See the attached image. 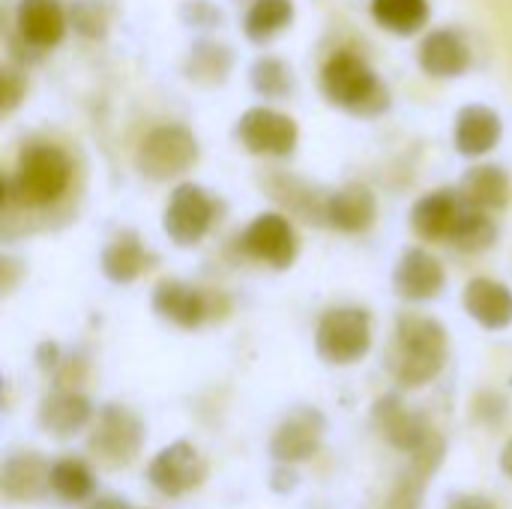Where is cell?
Masks as SVG:
<instances>
[{
	"mask_svg": "<svg viewBox=\"0 0 512 509\" xmlns=\"http://www.w3.org/2000/svg\"><path fill=\"white\" fill-rule=\"evenodd\" d=\"M237 135L258 156H288L297 147V123L273 108H249L240 117Z\"/></svg>",
	"mask_w": 512,
	"mask_h": 509,
	"instance_id": "cell-10",
	"label": "cell"
},
{
	"mask_svg": "<svg viewBox=\"0 0 512 509\" xmlns=\"http://www.w3.org/2000/svg\"><path fill=\"white\" fill-rule=\"evenodd\" d=\"M420 66L435 78H453L471 66V51L459 33L435 30L420 45Z\"/></svg>",
	"mask_w": 512,
	"mask_h": 509,
	"instance_id": "cell-20",
	"label": "cell"
},
{
	"mask_svg": "<svg viewBox=\"0 0 512 509\" xmlns=\"http://www.w3.org/2000/svg\"><path fill=\"white\" fill-rule=\"evenodd\" d=\"M93 417V408L90 402L81 396V393H72V390H60V393H51L42 399L39 405V426L57 438H69L75 432H81Z\"/></svg>",
	"mask_w": 512,
	"mask_h": 509,
	"instance_id": "cell-23",
	"label": "cell"
},
{
	"mask_svg": "<svg viewBox=\"0 0 512 509\" xmlns=\"http://www.w3.org/2000/svg\"><path fill=\"white\" fill-rule=\"evenodd\" d=\"M147 267V252L138 240V234L132 231H120L102 252V270L111 282L126 285L135 282Z\"/></svg>",
	"mask_w": 512,
	"mask_h": 509,
	"instance_id": "cell-24",
	"label": "cell"
},
{
	"mask_svg": "<svg viewBox=\"0 0 512 509\" xmlns=\"http://www.w3.org/2000/svg\"><path fill=\"white\" fill-rule=\"evenodd\" d=\"M189 72L195 78L201 75H213L216 81L228 72V51L219 48V45H201L198 51H192V60H189Z\"/></svg>",
	"mask_w": 512,
	"mask_h": 509,
	"instance_id": "cell-31",
	"label": "cell"
},
{
	"mask_svg": "<svg viewBox=\"0 0 512 509\" xmlns=\"http://www.w3.org/2000/svg\"><path fill=\"white\" fill-rule=\"evenodd\" d=\"M450 509H495V504L486 498H459Z\"/></svg>",
	"mask_w": 512,
	"mask_h": 509,
	"instance_id": "cell-34",
	"label": "cell"
},
{
	"mask_svg": "<svg viewBox=\"0 0 512 509\" xmlns=\"http://www.w3.org/2000/svg\"><path fill=\"white\" fill-rule=\"evenodd\" d=\"M18 33L33 48H51L66 33V12L60 0H21L18 3Z\"/></svg>",
	"mask_w": 512,
	"mask_h": 509,
	"instance_id": "cell-17",
	"label": "cell"
},
{
	"mask_svg": "<svg viewBox=\"0 0 512 509\" xmlns=\"http://www.w3.org/2000/svg\"><path fill=\"white\" fill-rule=\"evenodd\" d=\"M252 84L264 96H285L291 90V72H288V66L282 60L264 57L252 69Z\"/></svg>",
	"mask_w": 512,
	"mask_h": 509,
	"instance_id": "cell-30",
	"label": "cell"
},
{
	"mask_svg": "<svg viewBox=\"0 0 512 509\" xmlns=\"http://www.w3.org/2000/svg\"><path fill=\"white\" fill-rule=\"evenodd\" d=\"M462 195L471 207L480 210H498L507 204L510 195V180L498 165H480L474 171H468L465 183H462Z\"/></svg>",
	"mask_w": 512,
	"mask_h": 509,
	"instance_id": "cell-25",
	"label": "cell"
},
{
	"mask_svg": "<svg viewBox=\"0 0 512 509\" xmlns=\"http://www.w3.org/2000/svg\"><path fill=\"white\" fill-rule=\"evenodd\" d=\"M21 96H24V81L18 78V72L3 69V111L9 114L18 105Z\"/></svg>",
	"mask_w": 512,
	"mask_h": 509,
	"instance_id": "cell-33",
	"label": "cell"
},
{
	"mask_svg": "<svg viewBox=\"0 0 512 509\" xmlns=\"http://www.w3.org/2000/svg\"><path fill=\"white\" fill-rule=\"evenodd\" d=\"M144 435H147L144 423L129 408L108 405L96 417V429L90 435V453L111 468H123L138 456Z\"/></svg>",
	"mask_w": 512,
	"mask_h": 509,
	"instance_id": "cell-6",
	"label": "cell"
},
{
	"mask_svg": "<svg viewBox=\"0 0 512 509\" xmlns=\"http://www.w3.org/2000/svg\"><path fill=\"white\" fill-rule=\"evenodd\" d=\"M441 462H444V438L435 432L417 453H411V465L402 474V480L396 483V489L387 501V509H420L423 489L435 477Z\"/></svg>",
	"mask_w": 512,
	"mask_h": 509,
	"instance_id": "cell-13",
	"label": "cell"
},
{
	"mask_svg": "<svg viewBox=\"0 0 512 509\" xmlns=\"http://www.w3.org/2000/svg\"><path fill=\"white\" fill-rule=\"evenodd\" d=\"M468 315L486 330H504L512 324V291L495 279H474L465 288Z\"/></svg>",
	"mask_w": 512,
	"mask_h": 509,
	"instance_id": "cell-16",
	"label": "cell"
},
{
	"mask_svg": "<svg viewBox=\"0 0 512 509\" xmlns=\"http://www.w3.org/2000/svg\"><path fill=\"white\" fill-rule=\"evenodd\" d=\"M87 509H129L123 501H117V498H99L96 504H90Z\"/></svg>",
	"mask_w": 512,
	"mask_h": 509,
	"instance_id": "cell-35",
	"label": "cell"
},
{
	"mask_svg": "<svg viewBox=\"0 0 512 509\" xmlns=\"http://www.w3.org/2000/svg\"><path fill=\"white\" fill-rule=\"evenodd\" d=\"M324 93L330 102L354 114H378L387 108V90L378 84L375 72L354 54H336L324 66Z\"/></svg>",
	"mask_w": 512,
	"mask_h": 509,
	"instance_id": "cell-3",
	"label": "cell"
},
{
	"mask_svg": "<svg viewBox=\"0 0 512 509\" xmlns=\"http://www.w3.org/2000/svg\"><path fill=\"white\" fill-rule=\"evenodd\" d=\"M69 177H72V168L63 150L51 144H33L21 153L15 174L6 180V192L18 204L45 207V204H54L66 192Z\"/></svg>",
	"mask_w": 512,
	"mask_h": 509,
	"instance_id": "cell-2",
	"label": "cell"
},
{
	"mask_svg": "<svg viewBox=\"0 0 512 509\" xmlns=\"http://www.w3.org/2000/svg\"><path fill=\"white\" fill-rule=\"evenodd\" d=\"M240 246L249 258L255 261H264L276 270H285L294 264L297 258V231L294 225L279 216V213H261L240 237Z\"/></svg>",
	"mask_w": 512,
	"mask_h": 509,
	"instance_id": "cell-8",
	"label": "cell"
},
{
	"mask_svg": "<svg viewBox=\"0 0 512 509\" xmlns=\"http://www.w3.org/2000/svg\"><path fill=\"white\" fill-rule=\"evenodd\" d=\"M447 363V333L435 318L402 315L396 324V345L390 357L393 378L414 390L441 375Z\"/></svg>",
	"mask_w": 512,
	"mask_h": 509,
	"instance_id": "cell-1",
	"label": "cell"
},
{
	"mask_svg": "<svg viewBox=\"0 0 512 509\" xmlns=\"http://www.w3.org/2000/svg\"><path fill=\"white\" fill-rule=\"evenodd\" d=\"M372 15L378 24L399 36H411L429 21V3L426 0H372Z\"/></svg>",
	"mask_w": 512,
	"mask_h": 509,
	"instance_id": "cell-26",
	"label": "cell"
},
{
	"mask_svg": "<svg viewBox=\"0 0 512 509\" xmlns=\"http://www.w3.org/2000/svg\"><path fill=\"white\" fill-rule=\"evenodd\" d=\"M375 213H378L375 195H372L366 186H357V183L339 189V192L330 195V201L324 204V219H327L336 231H345V234L366 231V228L375 222Z\"/></svg>",
	"mask_w": 512,
	"mask_h": 509,
	"instance_id": "cell-18",
	"label": "cell"
},
{
	"mask_svg": "<svg viewBox=\"0 0 512 509\" xmlns=\"http://www.w3.org/2000/svg\"><path fill=\"white\" fill-rule=\"evenodd\" d=\"M501 471L512 477V438L507 441V447H504V453H501Z\"/></svg>",
	"mask_w": 512,
	"mask_h": 509,
	"instance_id": "cell-36",
	"label": "cell"
},
{
	"mask_svg": "<svg viewBox=\"0 0 512 509\" xmlns=\"http://www.w3.org/2000/svg\"><path fill=\"white\" fill-rule=\"evenodd\" d=\"M294 18V3L291 0H255L249 15H246V36L255 42H264L285 30Z\"/></svg>",
	"mask_w": 512,
	"mask_h": 509,
	"instance_id": "cell-27",
	"label": "cell"
},
{
	"mask_svg": "<svg viewBox=\"0 0 512 509\" xmlns=\"http://www.w3.org/2000/svg\"><path fill=\"white\" fill-rule=\"evenodd\" d=\"M153 309L165 321H171V324H177L183 330H192L207 318L204 294L198 288L186 285V282H162L156 288V294H153Z\"/></svg>",
	"mask_w": 512,
	"mask_h": 509,
	"instance_id": "cell-22",
	"label": "cell"
},
{
	"mask_svg": "<svg viewBox=\"0 0 512 509\" xmlns=\"http://www.w3.org/2000/svg\"><path fill=\"white\" fill-rule=\"evenodd\" d=\"M456 147L465 156H483L501 141V117L486 105H468L456 117Z\"/></svg>",
	"mask_w": 512,
	"mask_h": 509,
	"instance_id": "cell-21",
	"label": "cell"
},
{
	"mask_svg": "<svg viewBox=\"0 0 512 509\" xmlns=\"http://www.w3.org/2000/svg\"><path fill=\"white\" fill-rule=\"evenodd\" d=\"M51 489L66 504H78L93 492V474L81 459H60L51 465Z\"/></svg>",
	"mask_w": 512,
	"mask_h": 509,
	"instance_id": "cell-28",
	"label": "cell"
},
{
	"mask_svg": "<svg viewBox=\"0 0 512 509\" xmlns=\"http://www.w3.org/2000/svg\"><path fill=\"white\" fill-rule=\"evenodd\" d=\"M72 27L81 30V33H87V36H99L105 30V15H102V9L96 3L81 0L72 9Z\"/></svg>",
	"mask_w": 512,
	"mask_h": 509,
	"instance_id": "cell-32",
	"label": "cell"
},
{
	"mask_svg": "<svg viewBox=\"0 0 512 509\" xmlns=\"http://www.w3.org/2000/svg\"><path fill=\"white\" fill-rule=\"evenodd\" d=\"M444 267L423 249H408L393 273V285L408 300H432L444 291Z\"/></svg>",
	"mask_w": 512,
	"mask_h": 509,
	"instance_id": "cell-15",
	"label": "cell"
},
{
	"mask_svg": "<svg viewBox=\"0 0 512 509\" xmlns=\"http://www.w3.org/2000/svg\"><path fill=\"white\" fill-rule=\"evenodd\" d=\"M321 360L333 366H351L372 348V321L363 309H330L315 333Z\"/></svg>",
	"mask_w": 512,
	"mask_h": 509,
	"instance_id": "cell-4",
	"label": "cell"
},
{
	"mask_svg": "<svg viewBox=\"0 0 512 509\" xmlns=\"http://www.w3.org/2000/svg\"><path fill=\"white\" fill-rule=\"evenodd\" d=\"M462 210L465 207L453 192H432L414 204L411 225L423 240H450L459 225Z\"/></svg>",
	"mask_w": 512,
	"mask_h": 509,
	"instance_id": "cell-19",
	"label": "cell"
},
{
	"mask_svg": "<svg viewBox=\"0 0 512 509\" xmlns=\"http://www.w3.org/2000/svg\"><path fill=\"white\" fill-rule=\"evenodd\" d=\"M321 435H324V417L315 408H294L276 429L273 441H270V453L273 459L294 465V462H306L318 453L321 447Z\"/></svg>",
	"mask_w": 512,
	"mask_h": 509,
	"instance_id": "cell-11",
	"label": "cell"
},
{
	"mask_svg": "<svg viewBox=\"0 0 512 509\" xmlns=\"http://www.w3.org/2000/svg\"><path fill=\"white\" fill-rule=\"evenodd\" d=\"M195 159H198V141L192 138V132L168 123V126L153 129L141 141L135 165L147 180H171V177L189 171L195 165Z\"/></svg>",
	"mask_w": 512,
	"mask_h": 509,
	"instance_id": "cell-5",
	"label": "cell"
},
{
	"mask_svg": "<svg viewBox=\"0 0 512 509\" xmlns=\"http://www.w3.org/2000/svg\"><path fill=\"white\" fill-rule=\"evenodd\" d=\"M0 489L6 501H39L51 489V468L39 453H15L3 462Z\"/></svg>",
	"mask_w": 512,
	"mask_h": 509,
	"instance_id": "cell-14",
	"label": "cell"
},
{
	"mask_svg": "<svg viewBox=\"0 0 512 509\" xmlns=\"http://www.w3.org/2000/svg\"><path fill=\"white\" fill-rule=\"evenodd\" d=\"M213 225V201L210 195L195 186V183H183L174 189L168 210H165V234L177 243V246H195Z\"/></svg>",
	"mask_w": 512,
	"mask_h": 509,
	"instance_id": "cell-9",
	"label": "cell"
},
{
	"mask_svg": "<svg viewBox=\"0 0 512 509\" xmlns=\"http://www.w3.org/2000/svg\"><path fill=\"white\" fill-rule=\"evenodd\" d=\"M375 420H378L384 438L396 450H405V453H417L435 435L429 420L420 411H408L396 396H387L375 405Z\"/></svg>",
	"mask_w": 512,
	"mask_h": 509,
	"instance_id": "cell-12",
	"label": "cell"
},
{
	"mask_svg": "<svg viewBox=\"0 0 512 509\" xmlns=\"http://www.w3.org/2000/svg\"><path fill=\"white\" fill-rule=\"evenodd\" d=\"M147 477L153 489H159L168 498H180L192 489H198L207 477V462L189 441H174L162 453L153 456L147 465Z\"/></svg>",
	"mask_w": 512,
	"mask_h": 509,
	"instance_id": "cell-7",
	"label": "cell"
},
{
	"mask_svg": "<svg viewBox=\"0 0 512 509\" xmlns=\"http://www.w3.org/2000/svg\"><path fill=\"white\" fill-rule=\"evenodd\" d=\"M495 237H498L495 222L480 207H465L450 243H456L462 252H480V249H489L495 243Z\"/></svg>",
	"mask_w": 512,
	"mask_h": 509,
	"instance_id": "cell-29",
	"label": "cell"
}]
</instances>
